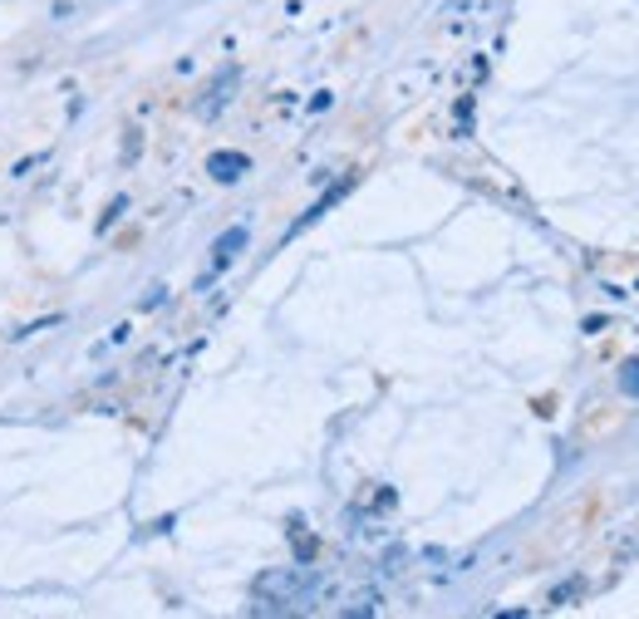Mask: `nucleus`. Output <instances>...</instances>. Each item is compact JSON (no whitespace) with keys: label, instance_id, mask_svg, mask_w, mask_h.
Instances as JSON below:
<instances>
[{"label":"nucleus","instance_id":"nucleus-9","mask_svg":"<svg viewBox=\"0 0 639 619\" xmlns=\"http://www.w3.org/2000/svg\"><path fill=\"white\" fill-rule=\"evenodd\" d=\"M467 129H473V99L458 103V133H467Z\"/></svg>","mask_w":639,"mask_h":619},{"label":"nucleus","instance_id":"nucleus-7","mask_svg":"<svg viewBox=\"0 0 639 619\" xmlns=\"http://www.w3.org/2000/svg\"><path fill=\"white\" fill-rule=\"evenodd\" d=\"M620 388H625V394H630V398H639V359H630V364H625V374H620Z\"/></svg>","mask_w":639,"mask_h":619},{"label":"nucleus","instance_id":"nucleus-11","mask_svg":"<svg viewBox=\"0 0 639 619\" xmlns=\"http://www.w3.org/2000/svg\"><path fill=\"white\" fill-rule=\"evenodd\" d=\"M329 103H335V94H315V99H311V113H325Z\"/></svg>","mask_w":639,"mask_h":619},{"label":"nucleus","instance_id":"nucleus-10","mask_svg":"<svg viewBox=\"0 0 639 619\" xmlns=\"http://www.w3.org/2000/svg\"><path fill=\"white\" fill-rule=\"evenodd\" d=\"M168 301V285H153V291H148V301H143V310H158Z\"/></svg>","mask_w":639,"mask_h":619},{"label":"nucleus","instance_id":"nucleus-6","mask_svg":"<svg viewBox=\"0 0 639 619\" xmlns=\"http://www.w3.org/2000/svg\"><path fill=\"white\" fill-rule=\"evenodd\" d=\"M123 212H129V197H113V202H109V212H104V216H99V232H109V226H113V222H119V216H123Z\"/></svg>","mask_w":639,"mask_h":619},{"label":"nucleus","instance_id":"nucleus-1","mask_svg":"<svg viewBox=\"0 0 639 619\" xmlns=\"http://www.w3.org/2000/svg\"><path fill=\"white\" fill-rule=\"evenodd\" d=\"M207 172H212V182L232 187V182H242L246 172H251V158L246 153H212L207 158Z\"/></svg>","mask_w":639,"mask_h":619},{"label":"nucleus","instance_id":"nucleus-3","mask_svg":"<svg viewBox=\"0 0 639 619\" xmlns=\"http://www.w3.org/2000/svg\"><path fill=\"white\" fill-rule=\"evenodd\" d=\"M236 79H242V74H236V64H232V69H222V79H216V84L207 89V99L197 103V113H202V119H216V113L226 109V99H232Z\"/></svg>","mask_w":639,"mask_h":619},{"label":"nucleus","instance_id":"nucleus-5","mask_svg":"<svg viewBox=\"0 0 639 619\" xmlns=\"http://www.w3.org/2000/svg\"><path fill=\"white\" fill-rule=\"evenodd\" d=\"M580 590H586V580H580V576H576V580H561V585L551 590V600H546V610H561V605H566V600H576Z\"/></svg>","mask_w":639,"mask_h":619},{"label":"nucleus","instance_id":"nucleus-2","mask_svg":"<svg viewBox=\"0 0 639 619\" xmlns=\"http://www.w3.org/2000/svg\"><path fill=\"white\" fill-rule=\"evenodd\" d=\"M246 241H251L246 226H232V232L216 236V241H212V271H226V266H232V261L246 251Z\"/></svg>","mask_w":639,"mask_h":619},{"label":"nucleus","instance_id":"nucleus-4","mask_svg":"<svg viewBox=\"0 0 639 619\" xmlns=\"http://www.w3.org/2000/svg\"><path fill=\"white\" fill-rule=\"evenodd\" d=\"M349 187H355V177L335 182V187H329V192H325V197H320V202L311 206V212H305V216H301V222H295V226H291V236H295V232H305V226H311V222H320V216H325V212H329V206H335L339 197H345V192H349Z\"/></svg>","mask_w":639,"mask_h":619},{"label":"nucleus","instance_id":"nucleus-8","mask_svg":"<svg viewBox=\"0 0 639 619\" xmlns=\"http://www.w3.org/2000/svg\"><path fill=\"white\" fill-rule=\"evenodd\" d=\"M345 615H379V595H364V600H355Z\"/></svg>","mask_w":639,"mask_h":619}]
</instances>
